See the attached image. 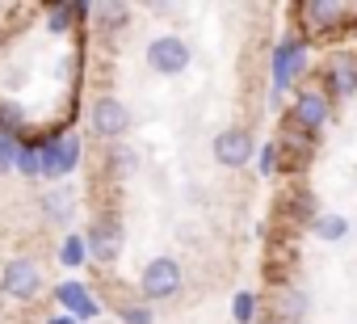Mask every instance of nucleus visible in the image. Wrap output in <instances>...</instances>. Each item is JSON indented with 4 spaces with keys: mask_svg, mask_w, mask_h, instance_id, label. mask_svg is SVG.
<instances>
[{
    "mask_svg": "<svg viewBox=\"0 0 357 324\" xmlns=\"http://www.w3.org/2000/svg\"><path fill=\"white\" fill-rule=\"evenodd\" d=\"M38 160H43V177H68L80 160V139L76 135H55L38 147Z\"/></svg>",
    "mask_w": 357,
    "mask_h": 324,
    "instance_id": "obj_1",
    "label": "nucleus"
},
{
    "mask_svg": "<svg viewBox=\"0 0 357 324\" xmlns=\"http://www.w3.org/2000/svg\"><path fill=\"white\" fill-rule=\"evenodd\" d=\"M147 64H151V72H160V76H181V72L190 68V47L176 38V34H160V38L147 47Z\"/></svg>",
    "mask_w": 357,
    "mask_h": 324,
    "instance_id": "obj_2",
    "label": "nucleus"
},
{
    "mask_svg": "<svg viewBox=\"0 0 357 324\" xmlns=\"http://www.w3.org/2000/svg\"><path fill=\"white\" fill-rule=\"evenodd\" d=\"M181 290V265L172 257H155L147 270H143V295L147 299H168Z\"/></svg>",
    "mask_w": 357,
    "mask_h": 324,
    "instance_id": "obj_3",
    "label": "nucleus"
},
{
    "mask_svg": "<svg viewBox=\"0 0 357 324\" xmlns=\"http://www.w3.org/2000/svg\"><path fill=\"white\" fill-rule=\"evenodd\" d=\"M0 290L5 295H13V299H38V290H43V274H38V265L34 261H9V270L0 274Z\"/></svg>",
    "mask_w": 357,
    "mask_h": 324,
    "instance_id": "obj_4",
    "label": "nucleus"
},
{
    "mask_svg": "<svg viewBox=\"0 0 357 324\" xmlns=\"http://www.w3.org/2000/svg\"><path fill=\"white\" fill-rule=\"evenodd\" d=\"M93 131L105 135V139L126 135V131H130V110H126L118 97H101V101L93 105Z\"/></svg>",
    "mask_w": 357,
    "mask_h": 324,
    "instance_id": "obj_5",
    "label": "nucleus"
},
{
    "mask_svg": "<svg viewBox=\"0 0 357 324\" xmlns=\"http://www.w3.org/2000/svg\"><path fill=\"white\" fill-rule=\"evenodd\" d=\"M248 156H252V135H248V131H219V139H215V160H219L223 169L248 165Z\"/></svg>",
    "mask_w": 357,
    "mask_h": 324,
    "instance_id": "obj_6",
    "label": "nucleus"
},
{
    "mask_svg": "<svg viewBox=\"0 0 357 324\" xmlns=\"http://www.w3.org/2000/svg\"><path fill=\"white\" fill-rule=\"evenodd\" d=\"M303 64H307V47H303L298 38L278 43V47H273V84L286 89V84L294 80V72H303Z\"/></svg>",
    "mask_w": 357,
    "mask_h": 324,
    "instance_id": "obj_7",
    "label": "nucleus"
},
{
    "mask_svg": "<svg viewBox=\"0 0 357 324\" xmlns=\"http://www.w3.org/2000/svg\"><path fill=\"white\" fill-rule=\"evenodd\" d=\"M89 253L97 257V261H114L118 253H122V232H118V223H109V219H101V223H93V232H89Z\"/></svg>",
    "mask_w": 357,
    "mask_h": 324,
    "instance_id": "obj_8",
    "label": "nucleus"
},
{
    "mask_svg": "<svg viewBox=\"0 0 357 324\" xmlns=\"http://www.w3.org/2000/svg\"><path fill=\"white\" fill-rule=\"evenodd\" d=\"M55 299H59V307L68 311V316H76V320H93L101 307L89 299V286L84 282H63L59 290H55Z\"/></svg>",
    "mask_w": 357,
    "mask_h": 324,
    "instance_id": "obj_9",
    "label": "nucleus"
},
{
    "mask_svg": "<svg viewBox=\"0 0 357 324\" xmlns=\"http://www.w3.org/2000/svg\"><path fill=\"white\" fill-rule=\"evenodd\" d=\"M294 118L315 135V131L328 122V97H324V93H298V97H294Z\"/></svg>",
    "mask_w": 357,
    "mask_h": 324,
    "instance_id": "obj_10",
    "label": "nucleus"
},
{
    "mask_svg": "<svg viewBox=\"0 0 357 324\" xmlns=\"http://www.w3.org/2000/svg\"><path fill=\"white\" fill-rule=\"evenodd\" d=\"M328 89H332L336 97H353V93H357V64L336 59V64L328 68Z\"/></svg>",
    "mask_w": 357,
    "mask_h": 324,
    "instance_id": "obj_11",
    "label": "nucleus"
},
{
    "mask_svg": "<svg viewBox=\"0 0 357 324\" xmlns=\"http://www.w3.org/2000/svg\"><path fill=\"white\" fill-rule=\"evenodd\" d=\"M303 13H307L315 26H336V22L344 17V9H340V5H332V0H311Z\"/></svg>",
    "mask_w": 357,
    "mask_h": 324,
    "instance_id": "obj_12",
    "label": "nucleus"
},
{
    "mask_svg": "<svg viewBox=\"0 0 357 324\" xmlns=\"http://www.w3.org/2000/svg\"><path fill=\"white\" fill-rule=\"evenodd\" d=\"M344 232H349V219L344 215H319L315 219V236L319 240H344Z\"/></svg>",
    "mask_w": 357,
    "mask_h": 324,
    "instance_id": "obj_13",
    "label": "nucleus"
},
{
    "mask_svg": "<svg viewBox=\"0 0 357 324\" xmlns=\"http://www.w3.org/2000/svg\"><path fill=\"white\" fill-rule=\"evenodd\" d=\"M84 253H89V244H84L76 232H68V240H63V249H59V261H63L68 270H76V265L84 261Z\"/></svg>",
    "mask_w": 357,
    "mask_h": 324,
    "instance_id": "obj_14",
    "label": "nucleus"
},
{
    "mask_svg": "<svg viewBox=\"0 0 357 324\" xmlns=\"http://www.w3.org/2000/svg\"><path fill=\"white\" fill-rule=\"evenodd\" d=\"M17 152H22L17 135H13V131H0V173H9V169L17 165Z\"/></svg>",
    "mask_w": 357,
    "mask_h": 324,
    "instance_id": "obj_15",
    "label": "nucleus"
},
{
    "mask_svg": "<svg viewBox=\"0 0 357 324\" xmlns=\"http://www.w3.org/2000/svg\"><path fill=\"white\" fill-rule=\"evenodd\" d=\"M282 316H286L290 324H298V320L307 316V295H303V290H286V295H282Z\"/></svg>",
    "mask_w": 357,
    "mask_h": 324,
    "instance_id": "obj_16",
    "label": "nucleus"
},
{
    "mask_svg": "<svg viewBox=\"0 0 357 324\" xmlns=\"http://www.w3.org/2000/svg\"><path fill=\"white\" fill-rule=\"evenodd\" d=\"M97 22L105 30H118L126 22V5H118V0H105V5H97Z\"/></svg>",
    "mask_w": 357,
    "mask_h": 324,
    "instance_id": "obj_17",
    "label": "nucleus"
},
{
    "mask_svg": "<svg viewBox=\"0 0 357 324\" xmlns=\"http://www.w3.org/2000/svg\"><path fill=\"white\" fill-rule=\"evenodd\" d=\"M257 169H261V177H273V173L282 169V147H278V143H265V147H261Z\"/></svg>",
    "mask_w": 357,
    "mask_h": 324,
    "instance_id": "obj_18",
    "label": "nucleus"
},
{
    "mask_svg": "<svg viewBox=\"0 0 357 324\" xmlns=\"http://www.w3.org/2000/svg\"><path fill=\"white\" fill-rule=\"evenodd\" d=\"M17 173H26V177H43V160H38V147H22L17 152V165H13Z\"/></svg>",
    "mask_w": 357,
    "mask_h": 324,
    "instance_id": "obj_19",
    "label": "nucleus"
},
{
    "mask_svg": "<svg viewBox=\"0 0 357 324\" xmlns=\"http://www.w3.org/2000/svg\"><path fill=\"white\" fill-rule=\"evenodd\" d=\"M252 311H257V299H252L248 290H240V295L231 299V316H236L240 324H248V320H252Z\"/></svg>",
    "mask_w": 357,
    "mask_h": 324,
    "instance_id": "obj_20",
    "label": "nucleus"
},
{
    "mask_svg": "<svg viewBox=\"0 0 357 324\" xmlns=\"http://www.w3.org/2000/svg\"><path fill=\"white\" fill-rule=\"evenodd\" d=\"M22 122H26V110L22 105H13V101L0 105V131H17Z\"/></svg>",
    "mask_w": 357,
    "mask_h": 324,
    "instance_id": "obj_21",
    "label": "nucleus"
},
{
    "mask_svg": "<svg viewBox=\"0 0 357 324\" xmlns=\"http://www.w3.org/2000/svg\"><path fill=\"white\" fill-rule=\"evenodd\" d=\"M68 17H72V5H55L51 9V30H68Z\"/></svg>",
    "mask_w": 357,
    "mask_h": 324,
    "instance_id": "obj_22",
    "label": "nucleus"
},
{
    "mask_svg": "<svg viewBox=\"0 0 357 324\" xmlns=\"http://www.w3.org/2000/svg\"><path fill=\"white\" fill-rule=\"evenodd\" d=\"M122 320H126V324H151V311H147V307H126Z\"/></svg>",
    "mask_w": 357,
    "mask_h": 324,
    "instance_id": "obj_23",
    "label": "nucleus"
},
{
    "mask_svg": "<svg viewBox=\"0 0 357 324\" xmlns=\"http://www.w3.org/2000/svg\"><path fill=\"white\" fill-rule=\"evenodd\" d=\"M51 324H76V316H68V311H63V316H55Z\"/></svg>",
    "mask_w": 357,
    "mask_h": 324,
    "instance_id": "obj_24",
    "label": "nucleus"
}]
</instances>
